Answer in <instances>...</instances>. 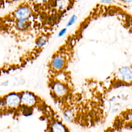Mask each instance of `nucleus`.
<instances>
[{"label":"nucleus","instance_id":"39448f33","mask_svg":"<svg viewBox=\"0 0 132 132\" xmlns=\"http://www.w3.org/2000/svg\"><path fill=\"white\" fill-rule=\"evenodd\" d=\"M117 77L120 81L129 82L131 81L132 71L130 67L125 66L120 68L117 72Z\"/></svg>","mask_w":132,"mask_h":132},{"label":"nucleus","instance_id":"6e6552de","mask_svg":"<svg viewBox=\"0 0 132 132\" xmlns=\"http://www.w3.org/2000/svg\"><path fill=\"white\" fill-rule=\"evenodd\" d=\"M21 0H0V9H3L7 6Z\"/></svg>","mask_w":132,"mask_h":132},{"label":"nucleus","instance_id":"f03ea898","mask_svg":"<svg viewBox=\"0 0 132 132\" xmlns=\"http://www.w3.org/2000/svg\"><path fill=\"white\" fill-rule=\"evenodd\" d=\"M5 107L10 109H14L21 105L20 93L11 92L6 95L4 97Z\"/></svg>","mask_w":132,"mask_h":132},{"label":"nucleus","instance_id":"423d86ee","mask_svg":"<svg viewBox=\"0 0 132 132\" xmlns=\"http://www.w3.org/2000/svg\"><path fill=\"white\" fill-rule=\"evenodd\" d=\"M53 93L58 97H62L68 93V89L65 85L60 81L55 82L52 85Z\"/></svg>","mask_w":132,"mask_h":132},{"label":"nucleus","instance_id":"f8f14e48","mask_svg":"<svg viewBox=\"0 0 132 132\" xmlns=\"http://www.w3.org/2000/svg\"><path fill=\"white\" fill-rule=\"evenodd\" d=\"M113 0H101V2L103 3H105V4H109L112 3Z\"/></svg>","mask_w":132,"mask_h":132},{"label":"nucleus","instance_id":"f257e3e1","mask_svg":"<svg viewBox=\"0 0 132 132\" xmlns=\"http://www.w3.org/2000/svg\"><path fill=\"white\" fill-rule=\"evenodd\" d=\"M39 28L37 16L28 2L24 0L14 9L0 15V35L9 36L18 40L34 36Z\"/></svg>","mask_w":132,"mask_h":132},{"label":"nucleus","instance_id":"9b49d317","mask_svg":"<svg viewBox=\"0 0 132 132\" xmlns=\"http://www.w3.org/2000/svg\"><path fill=\"white\" fill-rule=\"evenodd\" d=\"M123 3L125 5H130L131 3V0H118Z\"/></svg>","mask_w":132,"mask_h":132},{"label":"nucleus","instance_id":"20e7f679","mask_svg":"<svg viewBox=\"0 0 132 132\" xmlns=\"http://www.w3.org/2000/svg\"><path fill=\"white\" fill-rule=\"evenodd\" d=\"M21 105L28 107H32L37 102V97L35 95L29 91H23L20 93Z\"/></svg>","mask_w":132,"mask_h":132},{"label":"nucleus","instance_id":"7ed1b4c3","mask_svg":"<svg viewBox=\"0 0 132 132\" xmlns=\"http://www.w3.org/2000/svg\"><path fill=\"white\" fill-rule=\"evenodd\" d=\"M65 56L62 52H59L53 56L51 63L53 69L59 71L64 68L66 62V57Z\"/></svg>","mask_w":132,"mask_h":132},{"label":"nucleus","instance_id":"0eeeda50","mask_svg":"<svg viewBox=\"0 0 132 132\" xmlns=\"http://www.w3.org/2000/svg\"><path fill=\"white\" fill-rule=\"evenodd\" d=\"M52 132H67L65 126L60 122L56 121L51 125Z\"/></svg>","mask_w":132,"mask_h":132},{"label":"nucleus","instance_id":"9d476101","mask_svg":"<svg viewBox=\"0 0 132 132\" xmlns=\"http://www.w3.org/2000/svg\"><path fill=\"white\" fill-rule=\"evenodd\" d=\"M67 32V28H63L62 30H61L60 31V32L58 34V36L59 37H61L62 36L65 32Z\"/></svg>","mask_w":132,"mask_h":132},{"label":"nucleus","instance_id":"1a4fd4ad","mask_svg":"<svg viewBox=\"0 0 132 132\" xmlns=\"http://www.w3.org/2000/svg\"><path fill=\"white\" fill-rule=\"evenodd\" d=\"M76 20V16L75 15H74V14L71 17V18L70 19V20H69L67 26H70L72 25L75 23Z\"/></svg>","mask_w":132,"mask_h":132}]
</instances>
